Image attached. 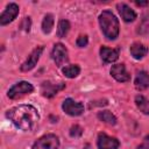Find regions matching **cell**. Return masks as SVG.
Listing matches in <instances>:
<instances>
[{"label": "cell", "instance_id": "8fae6325", "mask_svg": "<svg viewBox=\"0 0 149 149\" xmlns=\"http://www.w3.org/2000/svg\"><path fill=\"white\" fill-rule=\"evenodd\" d=\"M111 74L112 77L118 81H128L130 79V74L127 72L125 64H115L111 68Z\"/></svg>", "mask_w": 149, "mask_h": 149}, {"label": "cell", "instance_id": "7a4b0ae2", "mask_svg": "<svg viewBox=\"0 0 149 149\" xmlns=\"http://www.w3.org/2000/svg\"><path fill=\"white\" fill-rule=\"evenodd\" d=\"M99 24L102 34L108 40H115L119 35V21L111 10H104L99 15Z\"/></svg>", "mask_w": 149, "mask_h": 149}, {"label": "cell", "instance_id": "4fadbf2b", "mask_svg": "<svg viewBox=\"0 0 149 149\" xmlns=\"http://www.w3.org/2000/svg\"><path fill=\"white\" fill-rule=\"evenodd\" d=\"M118 10L125 22H133L136 19V13L126 3H119Z\"/></svg>", "mask_w": 149, "mask_h": 149}, {"label": "cell", "instance_id": "6da1fadb", "mask_svg": "<svg viewBox=\"0 0 149 149\" xmlns=\"http://www.w3.org/2000/svg\"><path fill=\"white\" fill-rule=\"evenodd\" d=\"M6 116L16 128L24 132L33 130L40 119L37 109L31 105H19L13 107L6 112Z\"/></svg>", "mask_w": 149, "mask_h": 149}, {"label": "cell", "instance_id": "2e32d148", "mask_svg": "<svg viewBox=\"0 0 149 149\" xmlns=\"http://www.w3.org/2000/svg\"><path fill=\"white\" fill-rule=\"evenodd\" d=\"M98 118H99L100 121H102V122H105L107 125H111V126H114L116 123V118L109 111H101V112H99L98 113Z\"/></svg>", "mask_w": 149, "mask_h": 149}, {"label": "cell", "instance_id": "ac0fdd59", "mask_svg": "<svg viewBox=\"0 0 149 149\" xmlns=\"http://www.w3.org/2000/svg\"><path fill=\"white\" fill-rule=\"evenodd\" d=\"M135 104L143 114H149V100H147L143 95H136Z\"/></svg>", "mask_w": 149, "mask_h": 149}, {"label": "cell", "instance_id": "52a82bcc", "mask_svg": "<svg viewBox=\"0 0 149 149\" xmlns=\"http://www.w3.org/2000/svg\"><path fill=\"white\" fill-rule=\"evenodd\" d=\"M43 50H44V47H42V45L36 47V48L30 52V55L28 56V58L26 59V62L21 65V71L27 72V71H30L31 69H34L35 65L37 64V62H38V59H40V57H41Z\"/></svg>", "mask_w": 149, "mask_h": 149}, {"label": "cell", "instance_id": "e0dca14e", "mask_svg": "<svg viewBox=\"0 0 149 149\" xmlns=\"http://www.w3.org/2000/svg\"><path fill=\"white\" fill-rule=\"evenodd\" d=\"M54 23H55L54 15L52 14H45V16L42 21V31L44 34H50L52 28H54Z\"/></svg>", "mask_w": 149, "mask_h": 149}, {"label": "cell", "instance_id": "277c9868", "mask_svg": "<svg viewBox=\"0 0 149 149\" xmlns=\"http://www.w3.org/2000/svg\"><path fill=\"white\" fill-rule=\"evenodd\" d=\"M59 140L54 134H47L40 137L34 144L31 149H58Z\"/></svg>", "mask_w": 149, "mask_h": 149}, {"label": "cell", "instance_id": "cb8c5ba5", "mask_svg": "<svg viewBox=\"0 0 149 149\" xmlns=\"http://www.w3.org/2000/svg\"><path fill=\"white\" fill-rule=\"evenodd\" d=\"M30 24H31L30 17H24L23 22L21 23V28H22L24 31H29V30H30Z\"/></svg>", "mask_w": 149, "mask_h": 149}, {"label": "cell", "instance_id": "484cf974", "mask_svg": "<svg viewBox=\"0 0 149 149\" xmlns=\"http://www.w3.org/2000/svg\"><path fill=\"white\" fill-rule=\"evenodd\" d=\"M135 3L137 6H147L149 5V1H135Z\"/></svg>", "mask_w": 149, "mask_h": 149}, {"label": "cell", "instance_id": "ffe728a7", "mask_svg": "<svg viewBox=\"0 0 149 149\" xmlns=\"http://www.w3.org/2000/svg\"><path fill=\"white\" fill-rule=\"evenodd\" d=\"M137 33H139V34H142V35L149 34V10H147L146 14L143 15L142 21H141V23L139 24Z\"/></svg>", "mask_w": 149, "mask_h": 149}, {"label": "cell", "instance_id": "603a6c76", "mask_svg": "<svg viewBox=\"0 0 149 149\" xmlns=\"http://www.w3.org/2000/svg\"><path fill=\"white\" fill-rule=\"evenodd\" d=\"M87 43H88V38H87L86 35H81V36H79V37L77 38V41H76V44H77L79 48H84V47H86Z\"/></svg>", "mask_w": 149, "mask_h": 149}, {"label": "cell", "instance_id": "7402d4cb", "mask_svg": "<svg viewBox=\"0 0 149 149\" xmlns=\"http://www.w3.org/2000/svg\"><path fill=\"white\" fill-rule=\"evenodd\" d=\"M81 134H83V128L80 126L74 125V126H72L70 128V136H72V137H79V136H81Z\"/></svg>", "mask_w": 149, "mask_h": 149}, {"label": "cell", "instance_id": "44dd1931", "mask_svg": "<svg viewBox=\"0 0 149 149\" xmlns=\"http://www.w3.org/2000/svg\"><path fill=\"white\" fill-rule=\"evenodd\" d=\"M70 30V22L68 20H61L58 22V28H57V35L58 37H64Z\"/></svg>", "mask_w": 149, "mask_h": 149}, {"label": "cell", "instance_id": "9a60e30c", "mask_svg": "<svg viewBox=\"0 0 149 149\" xmlns=\"http://www.w3.org/2000/svg\"><path fill=\"white\" fill-rule=\"evenodd\" d=\"M130 54H132V56L135 58V59H142L146 55H147V52H148V49H147V47L144 45V44H142V43H139V42H136V43H133L132 45H130Z\"/></svg>", "mask_w": 149, "mask_h": 149}, {"label": "cell", "instance_id": "d4e9b609", "mask_svg": "<svg viewBox=\"0 0 149 149\" xmlns=\"http://www.w3.org/2000/svg\"><path fill=\"white\" fill-rule=\"evenodd\" d=\"M140 149H149V135H147L143 140V143L140 146Z\"/></svg>", "mask_w": 149, "mask_h": 149}, {"label": "cell", "instance_id": "d6986e66", "mask_svg": "<svg viewBox=\"0 0 149 149\" xmlns=\"http://www.w3.org/2000/svg\"><path fill=\"white\" fill-rule=\"evenodd\" d=\"M62 71H63V73H64L65 77H68V78H74V77H77L79 74L80 68L78 65H76V64H71V65H68V66L63 68Z\"/></svg>", "mask_w": 149, "mask_h": 149}, {"label": "cell", "instance_id": "7c38bea8", "mask_svg": "<svg viewBox=\"0 0 149 149\" xmlns=\"http://www.w3.org/2000/svg\"><path fill=\"white\" fill-rule=\"evenodd\" d=\"M100 56L105 64L113 63L119 58V49H111L107 47L100 48Z\"/></svg>", "mask_w": 149, "mask_h": 149}, {"label": "cell", "instance_id": "5b68a950", "mask_svg": "<svg viewBox=\"0 0 149 149\" xmlns=\"http://www.w3.org/2000/svg\"><path fill=\"white\" fill-rule=\"evenodd\" d=\"M64 88H65L64 83H52L48 80L41 84V93L44 98H52Z\"/></svg>", "mask_w": 149, "mask_h": 149}, {"label": "cell", "instance_id": "3957f363", "mask_svg": "<svg viewBox=\"0 0 149 149\" xmlns=\"http://www.w3.org/2000/svg\"><path fill=\"white\" fill-rule=\"evenodd\" d=\"M33 91H34V87L30 83L19 81L8 90L7 95H8L9 99H19V98H21L26 94H30Z\"/></svg>", "mask_w": 149, "mask_h": 149}, {"label": "cell", "instance_id": "ba28073f", "mask_svg": "<svg viewBox=\"0 0 149 149\" xmlns=\"http://www.w3.org/2000/svg\"><path fill=\"white\" fill-rule=\"evenodd\" d=\"M51 57H52V59L57 66H62L65 62H68L69 57H68V50H66L65 45L62 43H56L54 45Z\"/></svg>", "mask_w": 149, "mask_h": 149}, {"label": "cell", "instance_id": "5bb4252c", "mask_svg": "<svg viewBox=\"0 0 149 149\" xmlns=\"http://www.w3.org/2000/svg\"><path fill=\"white\" fill-rule=\"evenodd\" d=\"M134 84H135V87H136L139 91L146 90V88L149 86V74H148V72H146V71H140V72H137Z\"/></svg>", "mask_w": 149, "mask_h": 149}, {"label": "cell", "instance_id": "9c48e42d", "mask_svg": "<svg viewBox=\"0 0 149 149\" xmlns=\"http://www.w3.org/2000/svg\"><path fill=\"white\" fill-rule=\"evenodd\" d=\"M97 144H98V149H118L120 142L115 137H111L105 133H100L98 135Z\"/></svg>", "mask_w": 149, "mask_h": 149}, {"label": "cell", "instance_id": "8992f818", "mask_svg": "<svg viewBox=\"0 0 149 149\" xmlns=\"http://www.w3.org/2000/svg\"><path fill=\"white\" fill-rule=\"evenodd\" d=\"M62 108L66 114H69L71 116H79L84 112V105L81 102L74 101L71 98H68L63 101Z\"/></svg>", "mask_w": 149, "mask_h": 149}, {"label": "cell", "instance_id": "30bf717a", "mask_svg": "<svg viewBox=\"0 0 149 149\" xmlns=\"http://www.w3.org/2000/svg\"><path fill=\"white\" fill-rule=\"evenodd\" d=\"M17 14H19V6L16 3H9V5H7L6 9L0 15V24L1 26L8 24L9 22H12L16 17Z\"/></svg>", "mask_w": 149, "mask_h": 149}]
</instances>
